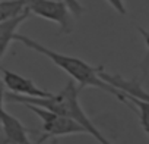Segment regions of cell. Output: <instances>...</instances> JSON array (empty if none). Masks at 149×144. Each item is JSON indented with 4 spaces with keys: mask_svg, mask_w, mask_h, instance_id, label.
<instances>
[{
    "mask_svg": "<svg viewBox=\"0 0 149 144\" xmlns=\"http://www.w3.org/2000/svg\"><path fill=\"white\" fill-rule=\"evenodd\" d=\"M0 74H2V81L5 84V88H8L13 94L25 97H50L53 94L51 91L40 88L32 80L22 77L21 74H16L13 71L0 66Z\"/></svg>",
    "mask_w": 149,
    "mask_h": 144,
    "instance_id": "cell-5",
    "label": "cell"
},
{
    "mask_svg": "<svg viewBox=\"0 0 149 144\" xmlns=\"http://www.w3.org/2000/svg\"><path fill=\"white\" fill-rule=\"evenodd\" d=\"M100 77L111 84L113 87H116L117 90H120L123 94H127V96H132V97H136V99H140L143 102H148L149 103V93L146 90H143L142 84L134 81V80H127V78H123L120 75H114V74H110L107 72L102 66L100 69Z\"/></svg>",
    "mask_w": 149,
    "mask_h": 144,
    "instance_id": "cell-7",
    "label": "cell"
},
{
    "mask_svg": "<svg viewBox=\"0 0 149 144\" xmlns=\"http://www.w3.org/2000/svg\"><path fill=\"white\" fill-rule=\"evenodd\" d=\"M79 91L81 88L73 80L69 81L63 90L58 93H53L50 97H25L19 94H13L10 91H5V102L15 103V104H34V106H41L45 109H50L56 113L64 115L76 121L88 135L95 138L100 144H113L89 119L86 112L84 110L81 102H79Z\"/></svg>",
    "mask_w": 149,
    "mask_h": 144,
    "instance_id": "cell-2",
    "label": "cell"
},
{
    "mask_svg": "<svg viewBox=\"0 0 149 144\" xmlns=\"http://www.w3.org/2000/svg\"><path fill=\"white\" fill-rule=\"evenodd\" d=\"M105 2L120 15H127V9L124 5V0H105Z\"/></svg>",
    "mask_w": 149,
    "mask_h": 144,
    "instance_id": "cell-11",
    "label": "cell"
},
{
    "mask_svg": "<svg viewBox=\"0 0 149 144\" xmlns=\"http://www.w3.org/2000/svg\"><path fill=\"white\" fill-rule=\"evenodd\" d=\"M50 144H60V141H58L57 137H54V138H51V143Z\"/></svg>",
    "mask_w": 149,
    "mask_h": 144,
    "instance_id": "cell-14",
    "label": "cell"
},
{
    "mask_svg": "<svg viewBox=\"0 0 149 144\" xmlns=\"http://www.w3.org/2000/svg\"><path fill=\"white\" fill-rule=\"evenodd\" d=\"M15 41H19L25 47H28V49H31V50H34V52L45 56L47 59H50L57 68H60L63 72H66V74L78 84V87L81 90L85 88V87H94V88H98L101 91H105V93L114 96L121 103L130 106L127 97L120 90H117L111 84L105 83L100 77L101 66H92V65H89L88 62H85L81 57L70 56V54H64V53L51 50V49L45 47L44 44H41V43H38V41L26 37V35H22L19 32L15 34Z\"/></svg>",
    "mask_w": 149,
    "mask_h": 144,
    "instance_id": "cell-1",
    "label": "cell"
},
{
    "mask_svg": "<svg viewBox=\"0 0 149 144\" xmlns=\"http://www.w3.org/2000/svg\"><path fill=\"white\" fill-rule=\"evenodd\" d=\"M142 69H143V72H145V74H146V72L149 71V52L145 54V57H143V60H142Z\"/></svg>",
    "mask_w": 149,
    "mask_h": 144,
    "instance_id": "cell-12",
    "label": "cell"
},
{
    "mask_svg": "<svg viewBox=\"0 0 149 144\" xmlns=\"http://www.w3.org/2000/svg\"><path fill=\"white\" fill-rule=\"evenodd\" d=\"M29 13L58 25L61 34L73 31V13L64 0H28Z\"/></svg>",
    "mask_w": 149,
    "mask_h": 144,
    "instance_id": "cell-4",
    "label": "cell"
},
{
    "mask_svg": "<svg viewBox=\"0 0 149 144\" xmlns=\"http://www.w3.org/2000/svg\"><path fill=\"white\" fill-rule=\"evenodd\" d=\"M26 106L31 112H34L42 124V138L37 143H42L47 138H60V137H66V135H74V134H86L85 129L69 116L56 113L50 109L41 107V106H34V104H24Z\"/></svg>",
    "mask_w": 149,
    "mask_h": 144,
    "instance_id": "cell-3",
    "label": "cell"
},
{
    "mask_svg": "<svg viewBox=\"0 0 149 144\" xmlns=\"http://www.w3.org/2000/svg\"><path fill=\"white\" fill-rule=\"evenodd\" d=\"M139 30V32L142 34V37H143V40H145V44H146V47H148V52H149V31H145L143 28H137Z\"/></svg>",
    "mask_w": 149,
    "mask_h": 144,
    "instance_id": "cell-13",
    "label": "cell"
},
{
    "mask_svg": "<svg viewBox=\"0 0 149 144\" xmlns=\"http://www.w3.org/2000/svg\"><path fill=\"white\" fill-rule=\"evenodd\" d=\"M29 15H31L29 11H26L13 19L0 22V62H2L3 56L6 54L10 43L15 41V34L18 32V28L29 18Z\"/></svg>",
    "mask_w": 149,
    "mask_h": 144,
    "instance_id": "cell-8",
    "label": "cell"
},
{
    "mask_svg": "<svg viewBox=\"0 0 149 144\" xmlns=\"http://www.w3.org/2000/svg\"><path fill=\"white\" fill-rule=\"evenodd\" d=\"M28 0H3L0 2V22L13 19L26 12Z\"/></svg>",
    "mask_w": 149,
    "mask_h": 144,
    "instance_id": "cell-9",
    "label": "cell"
},
{
    "mask_svg": "<svg viewBox=\"0 0 149 144\" xmlns=\"http://www.w3.org/2000/svg\"><path fill=\"white\" fill-rule=\"evenodd\" d=\"M0 132H3L8 144H34L28 137L29 129L5 107L0 109Z\"/></svg>",
    "mask_w": 149,
    "mask_h": 144,
    "instance_id": "cell-6",
    "label": "cell"
},
{
    "mask_svg": "<svg viewBox=\"0 0 149 144\" xmlns=\"http://www.w3.org/2000/svg\"><path fill=\"white\" fill-rule=\"evenodd\" d=\"M132 104H134L136 110H137V115H139V121H140V126L142 129L145 131V134L149 137V103L148 102H143L140 99H136V97H132V96H127L124 94Z\"/></svg>",
    "mask_w": 149,
    "mask_h": 144,
    "instance_id": "cell-10",
    "label": "cell"
}]
</instances>
